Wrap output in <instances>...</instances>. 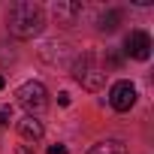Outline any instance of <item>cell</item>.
<instances>
[{
	"instance_id": "5b68a950",
	"label": "cell",
	"mask_w": 154,
	"mask_h": 154,
	"mask_svg": "<svg viewBox=\"0 0 154 154\" xmlns=\"http://www.w3.org/2000/svg\"><path fill=\"white\" fill-rule=\"evenodd\" d=\"M124 48H127L130 57H136V60H148V57H151V36H148L145 30H133V33L127 36Z\"/></svg>"
},
{
	"instance_id": "3957f363",
	"label": "cell",
	"mask_w": 154,
	"mask_h": 154,
	"mask_svg": "<svg viewBox=\"0 0 154 154\" xmlns=\"http://www.w3.org/2000/svg\"><path fill=\"white\" fill-rule=\"evenodd\" d=\"M15 97H18L21 109H24L30 118H36V115L45 112V106H48V91H45L42 82H24V85L15 91Z\"/></svg>"
},
{
	"instance_id": "7a4b0ae2",
	"label": "cell",
	"mask_w": 154,
	"mask_h": 154,
	"mask_svg": "<svg viewBox=\"0 0 154 154\" xmlns=\"http://www.w3.org/2000/svg\"><path fill=\"white\" fill-rule=\"evenodd\" d=\"M72 75H75V82H79L85 91H100L106 85V63L94 51H85L72 63Z\"/></svg>"
},
{
	"instance_id": "ba28073f",
	"label": "cell",
	"mask_w": 154,
	"mask_h": 154,
	"mask_svg": "<svg viewBox=\"0 0 154 154\" xmlns=\"http://www.w3.org/2000/svg\"><path fill=\"white\" fill-rule=\"evenodd\" d=\"M88 154H127V148H124L121 139H103V142H97Z\"/></svg>"
},
{
	"instance_id": "6da1fadb",
	"label": "cell",
	"mask_w": 154,
	"mask_h": 154,
	"mask_svg": "<svg viewBox=\"0 0 154 154\" xmlns=\"http://www.w3.org/2000/svg\"><path fill=\"white\" fill-rule=\"evenodd\" d=\"M6 24H9V33L18 36V39H33L39 30H42V6L33 3V0H18V3L9 6V15H6Z\"/></svg>"
},
{
	"instance_id": "5bb4252c",
	"label": "cell",
	"mask_w": 154,
	"mask_h": 154,
	"mask_svg": "<svg viewBox=\"0 0 154 154\" xmlns=\"http://www.w3.org/2000/svg\"><path fill=\"white\" fill-rule=\"evenodd\" d=\"M0 91H3V75H0Z\"/></svg>"
},
{
	"instance_id": "4fadbf2b",
	"label": "cell",
	"mask_w": 154,
	"mask_h": 154,
	"mask_svg": "<svg viewBox=\"0 0 154 154\" xmlns=\"http://www.w3.org/2000/svg\"><path fill=\"white\" fill-rule=\"evenodd\" d=\"M18 154H27V148H18Z\"/></svg>"
},
{
	"instance_id": "8fae6325",
	"label": "cell",
	"mask_w": 154,
	"mask_h": 154,
	"mask_svg": "<svg viewBox=\"0 0 154 154\" xmlns=\"http://www.w3.org/2000/svg\"><path fill=\"white\" fill-rule=\"evenodd\" d=\"M48 154H66V145H51Z\"/></svg>"
},
{
	"instance_id": "52a82bcc",
	"label": "cell",
	"mask_w": 154,
	"mask_h": 154,
	"mask_svg": "<svg viewBox=\"0 0 154 154\" xmlns=\"http://www.w3.org/2000/svg\"><path fill=\"white\" fill-rule=\"evenodd\" d=\"M79 12H82V3H69V0H57L54 3V15L60 24H72Z\"/></svg>"
},
{
	"instance_id": "7c38bea8",
	"label": "cell",
	"mask_w": 154,
	"mask_h": 154,
	"mask_svg": "<svg viewBox=\"0 0 154 154\" xmlns=\"http://www.w3.org/2000/svg\"><path fill=\"white\" fill-rule=\"evenodd\" d=\"M57 103L60 106H69V94H57Z\"/></svg>"
},
{
	"instance_id": "8992f818",
	"label": "cell",
	"mask_w": 154,
	"mask_h": 154,
	"mask_svg": "<svg viewBox=\"0 0 154 154\" xmlns=\"http://www.w3.org/2000/svg\"><path fill=\"white\" fill-rule=\"evenodd\" d=\"M18 133H21V139H27V142H39L42 139V124L36 121V118H30V115H24L21 121H18Z\"/></svg>"
},
{
	"instance_id": "9c48e42d",
	"label": "cell",
	"mask_w": 154,
	"mask_h": 154,
	"mask_svg": "<svg viewBox=\"0 0 154 154\" xmlns=\"http://www.w3.org/2000/svg\"><path fill=\"white\" fill-rule=\"evenodd\" d=\"M118 21H121V12H118V9H112V12H106V15L100 18V30H115V27H118Z\"/></svg>"
},
{
	"instance_id": "277c9868",
	"label": "cell",
	"mask_w": 154,
	"mask_h": 154,
	"mask_svg": "<svg viewBox=\"0 0 154 154\" xmlns=\"http://www.w3.org/2000/svg\"><path fill=\"white\" fill-rule=\"evenodd\" d=\"M109 103H112L115 112H127V109H133V103H136V85L127 82V79L115 82L112 91H109Z\"/></svg>"
},
{
	"instance_id": "30bf717a",
	"label": "cell",
	"mask_w": 154,
	"mask_h": 154,
	"mask_svg": "<svg viewBox=\"0 0 154 154\" xmlns=\"http://www.w3.org/2000/svg\"><path fill=\"white\" fill-rule=\"evenodd\" d=\"M9 121H12V109L6 106V109H0V127H6Z\"/></svg>"
}]
</instances>
